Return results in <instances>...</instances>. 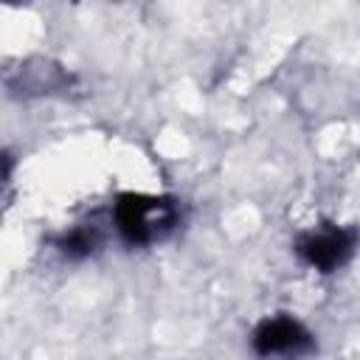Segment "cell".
<instances>
[{
  "instance_id": "1",
  "label": "cell",
  "mask_w": 360,
  "mask_h": 360,
  "mask_svg": "<svg viewBox=\"0 0 360 360\" xmlns=\"http://www.w3.org/2000/svg\"><path fill=\"white\" fill-rule=\"evenodd\" d=\"M110 222L124 245L149 248L174 233L180 225V202L169 194L121 191L110 205Z\"/></svg>"
},
{
  "instance_id": "2",
  "label": "cell",
  "mask_w": 360,
  "mask_h": 360,
  "mask_svg": "<svg viewBox=\"0 0 360 360\" xmlns=\"http://www.w3.org/2000/svg\"><path fill=\"white\" fill-rule=\"evenodd\" d=\"M360 248V231L343 222H318L295 233L292 253L315 273L332 276L343 270Z\"/></svg>"
},
{
  "instance_id": "3",
  "label": "cell",
  "mask_w": 360,
  "mask_h": 360,
  "mask_svg": "<svg viewBox=\"0 0 360 360\" xmlns=\"http://www.w3.org/2000/svg\"><path fill=\"white\" fill-rule=\"evenodd\" d=\"M250 352L259 360H301L315 352V335L290 312L264 315L250 329Z\"/></svg>"
},
{
  "instance_id": "4",
  "label": "cell",
  "mask_w": 360,
  "mask_h": 360,
  "mask_svg": "<svg viewBox=\"0 0 360 360\" xmlns=\"http://www.w3.org/2000/svg\"><path fill=\"white\" fill-rule=\"evenodd\" d=\"M101 248V233L96 225L79 222L73 228H65L53 236V250L68 262H84Z\"/></svg>"
},
{
  "instance_id": "5",
  "label": "cell",
  "mask_w": 360,
  "mask_h": 360,
  "mask_svg": "<svg viewBox=\"0 0 360 360\" xmlns=\"http://www.w3.org/2000/svg\"><path fill=\"white\" fill-rule=\"evenodd\" d=\"M68 84H70V73H65L62 68H53L48 62H39L37 68H22L20 87L25 93H53Z\"/></svg>"
}]
</instances>
